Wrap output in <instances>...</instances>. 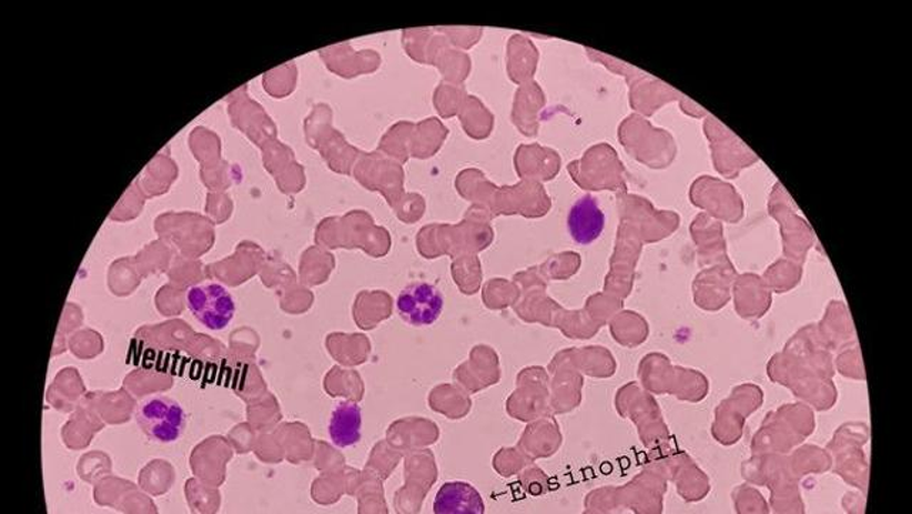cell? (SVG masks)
I'll return each mask as SVG.
<instances>
[{
	"label": "cell",
	"mask_w": 912,
	"mask_h": 514,
	"mask_svg": "<svg viewBox=\"0 0 912 514\" xmlns=\"http://www.w3.org/2000/svg\"><path fill=\"white\" fill-rule=\"evenodd\" d=\"M134 419L143 433L159 443L179 441L188 423L182 404L168 396L146 399L139 404Z\"/></svg>",
	"instance_id": "obj_1"
},
{
	"label": "cell",
	"mask_w": 912,
	"mask_h": 514,
	"mask_svg": "<svg viewBox=\"0 0 912 514\" xmlns=\"http://www.w3.org/2000/svg\"><path fill=\"white\" fill-rule=\"evenodd\" d=\"M188 306L193 316L210 331H224L232 323L235 302L222 284H199L189 289Z\"/></svg>",
	"instance_id": "obj_2"
},
{
	"label": "cell",
	"mask_w": 912,
	"mask_h": 514,
	"mask_svg": "<svg viewBox=\"0 0 912 514\" xmlns=\"http://www.w3.org/2000/svg\"><path fill=\"white\" fill-rule=\"evenodd\" d=\"M397 311L411 326H429L438 321L444 311V296L434 284L417 282L408 284L398 294Z\"/></svg>",
	"instance_id": "obj_3"
},
{
	"label": "cell",
	"mask_w": 912,
	"mask_h": 514,
	"mask_svg": "<svg viewBox=\"0 0 912 514\" xmlns=\"http://www.w3.org/2000/svg\"><path fill=\"white\" fill-rule=\"evenodd\" d=\"M605 222V213L598 201L590 194H586L570 208L568 214L570 238L584 246L594 243L602 234Z\"/></svg>",
	"instance_id": "obj_4"
},
{
	"label": "cell",
	"mask_w": 912,
	"mask_h": 514,
	"mask_svg": "<svg viewBox=\"0 0 912 514\" xmlns=\"http://www.w3.org/2000/svg\"><path fill=\"white\" fill-rule=\"evenodd\" d=\"M434 512L439 514H479L485 512L483 498L468 483L444 484L434 503Z\"/></svg>",
	"instance_id": "obj_5"
},
{
	"label": "cell",
	"mask_w": 912,
	"mask_h": 514,
	"mask_svg": "<svg viewBox=\"0 0 912 514\" xmlns=\"http://www.w3.org/2000/svg\"><path fill=\"white\" fill-rule=\"evenodd\" d=\"M361 426H363V416H361L358 404L353 402L340 403L330 421L331 441L337 447L354 446L359 442Z\"/></svg>",
	"instance_id": "obj_6"
}]
</instances>
